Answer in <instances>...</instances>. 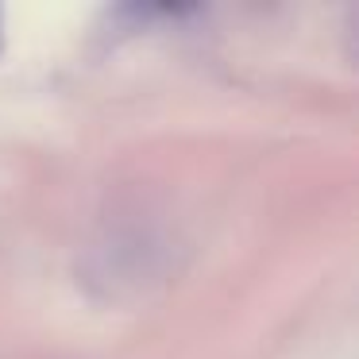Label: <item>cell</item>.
<instances>
[{"mask_svg":"<svg viewBox=\"0 0 359 359\" xmlns=\"http://www.w3.org/2000/svg\"><path fill=\"white\" fill-rule=\"evenodd\" d=\"M0 50H4V24H0Z\"/></svg>","mask_w":359,"mask_h":359,"instance_id":"obj_1","label":"cell"}]
</instances>
